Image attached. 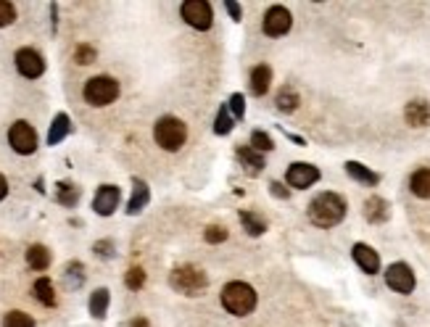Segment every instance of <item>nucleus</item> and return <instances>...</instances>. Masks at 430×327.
I'll list each match as a JSON object with an SVG mask.
<instances>
[{
    "instance_id": "obj_13",
    "label": "nucleus",
    "mask_w": 430,
    "mask_h": 327,
    "mask_svg": "<svg viewBox=\"0 0 430 327\" xmlns=\"http://www.w3.org/2000/svg\"><path fill=\"white\" fill-rule=\"evenodd\" d=\"M351 256H354V262L359 264V270L367 272V275H377L380 272V256L375 251L373 245L367 243H356L351 248Z\"/></svg>"
},
{
    "instance_id": "obj_23",
    "label": "nucleus",
    "mask_w": 430,
    "mask_h": 327,
    "mask_svg": "<svg viewBox=\"0 0 430 327\" xmlns=\"http://www.w3.org/2000/svg\"><path fill=\"white\" fill-rule=\"evenodd\" d=\"M346 172L348 177L359 179V182H365V185H377V182H380V174H375L373 169H367L365 164H359V161H348Z\"/></svg>"
},
{
    "instance_id": "obj_32",
    "label": "nucleus",
    "mask_w": 430,
    "mask_h": 327,
    "mask_svg": "<svg viewBox=\"0 0 430 327\" xmlns=\"http://www.w3.org/2000/svg\"><path fill=\"white\" fill-rule=\"evenodd\" d=\"M82 270H84V267L79 262L66 264V280H69V285H72V288H79V285H82V280H84Z\"/></svg>"
},
{
    "instance_id": "obj_19",
    "label": "nucleus",
    "mask_w": 430,
    "mask_h": 327,
    "mask_svg": "<svg viewBox=\"0 0 430 327\" xmlns=\"http://www.w3.org/2000/svg\"><path fill=\"white\" fill-rule=\"evenodd\" d=\"M109 304H111V293L106 288H98V290H93L87 309H90V314H93L95 319H106V314H109Z\"/></svg>"
},
{
    "instance_id": "obj_37",
    "label": "nucleus",
    "mask_w": 430,
    "mask_h": 327,
    "mask_svg": "<svg viewBox=\"0 0 430 327\" xmlns=\"http://www.w3.org/2000/svg\"><path fill=\"white\" fill-rule=\"evenodd\" d=\"M93 251L101 256V259H111L114 256V240H98V243L93 245Z\"/></svg>"
},
{
    "instance_id": "obj_24",
    "label": "nucleus",
    "mask_w": 430,
    "mask_h": 327,
    "mask_svg": "<svg viewBox=\"0 0 430 327\" xmlns=\"http://www.w3.org/2000/svg\"><path fill=\"white\" fill-rule=\"evenodd\" d=\"M409 190L417 198H430V169H417L409 179Z\"/></svg>"
},
{
    "instance_id": "obj_28",
    "label": "nucleus",
    "mask_w": 430,
    "mask_h": 327,
    "mask_svg": "<svg viewBox=\"0 0 430 327\" xmlns=\"http://www.w3.org/2000/svg\"><path fill=\"white\" fill-rule=\"evenodd\" d=\"M235 127V116L230 113V109H227V103L219 109V113H216V122H214V132L216 135H227V132H233Z\"/></svg>"
},
{
    "instance_id": "obj_11",
    "label": "nucleus",
    "mask_w": 430,
    "mask_h": 327,
    "mask_svg": "<svg viewBox=\"0 0 430 327\" xmlns=\"http://www.w3.org/2000/svg\"><path fill=\"white\" fill-rule=\"evenodd\" d=\"M319 179V169L314 164H307V161H296L290 164L288 172H285V182L296 190H307Z\"/></svg>"
},
{
    "instance_id": "obj_7",
    "label": "nucleus",
    "mask_w": 430,
    "mask_h": 327,
    "mask_svg": "<svg viewBox=\"0 0 430 327\" xmlns=\"http://www.w3.org/2000/svg\"><path fill=\"white\" fill-rule=\"evenodd\" d=\"M9 143H11V148L16 150L19 156H32V153L38 150V130H35L29 122L19 119V122L11 124Z\"/></svg>"
},
{
    "instance_id": "obj_38",
    "label": "nucleus",
    "mask_w": 430,
    "mask_h": 327,
    "mask_svg": "<svg viewBox=\"0 0 430 327\" xmlns=\"http://www.w3.org/2000/svg\"><path fill=\"white\" fill-rule=\"evenodd\" d=\"M225 9L230 11V16H233L235 21H241V6H238L235 0H225Z\"/></svg>"
},
{
    "instance_id": "obj_39",
    "label": "nucleus",
    "mask_w": 430,
    "mask_h": 327,
    "mask_svg": "<svg viewBox=\"0 0 430 327\" xmlns=\"http://www.w3.org/2000/svg\"><path fill=\"white\" fill-rule=\"evenodd\" d=\"M272 193H275V196L277 198H288V190H285V187L280 185V182H272Z\"/></svg>"
},
{
    "instance_id": "obj_30",
    "label": "nucleus",
    "mask_w": 430,
    "mask_h": 327,
    "mask_svg": "<svg viewBox=\"0 0 430 327\" xmlns=\"http://www.w3.org/2000/svg\"><path fill=\"white\" fill-rule=\"evenodd\" d=\"M124 285L130 290H140L143 285H145V270H143V267H132V270H127V275H124Z\"/></svg>"
},
{
    "instance_id": "obj_20",
    "label": "nucleus",
    "mask_w": 430,
    "mask_h": 327,
    "mask_svg": "<svg viewBox=\"0 0 430 327\" xmlns=\"http://www.w3.org/2000/svg\"><path fill=\"white\" fill-rule=\"evenodd\" d=\"M238 161H241L243 167H248L251 174H259L264 167V156L259 150H253L251 145H238Z\"/></svg>"
},
{
    "instance_id": "obj_4",
    "label": "nucleus",
    "mask_w": 430,
    "mask_h": 327,
    "mask_svg": "<svg viewBox=\"0 0 430 327\" xmlns=\"http://www.w3.org/2000/svg\"><path fill=\"white\" fill-rule=\"evenodd\" d=\"M82 98L84 103H90L95 109H103L119 98V82L109 74H98V77H90L82 87Z\"/></svg>"
},
{
    "instance_id": "obj_12",
    "label": "nucleus",
    "mask_w": 430,
    "mask_h": 327,
    "mask_svg": "<svg viewBox=\"0 0 430 327\" xmlns=\"http://www.w3.org/2000/svg\"><path fill=\"white\" fill-rule=\"evenodd\" d=\"M119 201H122V190H119V187L101 185L93 198V211L98 216H111L114 211L119 209Z\"/></svg>"
},
{
    "instance_id": "obj_3",
    "label": "nucleus",
    "mask_w": 430,
    "mask_h": 327,
    "mask_svg": "<svg viewBox=\"0 0 430 327\" xmlns=\"http://www.w3.org/2000/svg\"><path fill=\"white\" fill-rule=\"evenodd\" d=\"M153 140H156V145L169 150V153L180 150L187 140L185 122L177 119V116H161L159 122L153 124Z\"/></svg>"
},
{
    "instance_id": "obj_25",
    "label": "nucleus",
    "mask_w": 430,
    "mask_h": 327,
    "mask_svg": "<svg viewBox=\"0 0 430 327\" xmlns=\"http://www.w3.org/2000/svg\"><path fill=\"white\" fill-rule=\"evenodd\" d=\"M241 222H243L246 233L251 235V238H259V235L267 233V222L256 211H241Z\"/></svg>"
},
{
    "instance_id": "obj_29",
    "label": "nucleus",
    "mask_w": 430,
    "mask_h": 327,
    "mask_svg": "<svg viewBox=\"0 0 430 327\" xmlns=\"http://www.w3.org/2000/svg\"><path fill=\"white\" fill-rule=\"evenodd\" d=\"M3 327H35V319L29 317L27 311H19V309H13L6 314L3 319Z\"/></svg>"
},
{
    "instance_id": "obj_36",
    "label": "nucleus",
    "mask_w": 430,
    "mask_h": 327,
    "mask_svg": "<svg viewBox=\"0 0 430 327\" xmlns=\"http://www.w3.org/2000/svg\"><path fill=\"white\" fill-rule=\"evenodd\" d=\"M227 109H230V113H233L235 119H243L246 116V101L241 93L230 95V103H227Z\"/></svg>"
},
{
    "instance_id": "obj_41",
    "label": "nucleus",
    "mask_w": 430,
    "mask_h": 327,
    "mask_svg": "<svg viewBox=\"0 0 430 327\" xmlns=\"http://www.w3.org/2000/svg\"><path fill=\"white\" fill-rule=\"evenodd\" d=\"M130 327H150V325H148V319H145V317H135L130 322Z\"/></svg>"
},
{
    "instance_id": "obj_9",
    "label": "nucleus",
    "mask_w": 430,
    "mask_h": 327,
    "mask_svg": "<svg viewBox=\"0 0 430 327\" xmlns=\"http://www.w3.org/2000/svg\"><path fill=\"white\" fill-rule=\"evenodd\" d=\"M385 285L391 290H396V293H402V296L412 293L417 282H414V272L409 270V264H404V262L391 264V267L385 270Z\"/></svg>"
},
{
    "instance_id": "obj_22",
    "label": "nucleus",
    "mask_w": 430,
    "mask_h": 327,
    "mask_svg": "<svg viewBox=\"0 0 430 327\" xmlns=\"http://www.w3.org/2000/svg\"><path fill=\"white\" fill-rule=\"evenodd\" d=\"M407 122L412 124V127H422V124L430 122V106L422 101H412L409 106H407Z\"/></svg>"
},
{
    "instance_id": "obj_33",
    "label": "nucleus",
    "mask_w": 430,
    "mask_h": 327,
    "mask_svg": "<svg viewBox=\"0 0 430 327\" xmlns=\"http://www.w3.org/2000/svg\"><path fill=\"white\" fill-rule=\"evenodd\" d=\"M16 21V6L9 0H0V27H9Z\"/></svg>"
},
{
    "instance_id": "obj_18",
    "label": "nucleus",
    "mask_w": 430,
    "mask_h": 327,
    "mask_svg": "<svg viewBox=\"0 0 430 327\" xmlns=\"http://www.w3.org/2000/svg\"><path fill=\"white\" fill-rule=\"evenodd\" d=\"M32 293H35V299H38L43 306H56V304H58L56 288H53L50 277H40V280H35V285H32Z\"/></svg>"
},
{
    "instance_id": "obj_16",
    "label": "nucleus",
    "mask_w": 430,
    "mask_h": 327,
    "mask_svg": "<svg viewBox=\"0 0 430 327\" xmlns=\"http://www.w3.org/2000/svg\"><path fill=\"white\" fill-rule=\"evenodd\" d=\"M50 262H53V256H50V251L43 243H35L27 248V264L35 272H45L50 267Z\"/></svg>"
},
{
    "instance_id": "obj_31",
    "label": "nucleus",
    "mask_w": 430,
    "mask_h": 327,
    "mask_svg": "<svg viewBox=\"0 0 430 327\" xmlns=\"http://www.w3.org/2000/svg\"><path fill=\"white\" fill-rule=\"evenodd\" d=\"M251 148H253V150H259V153H264V150L270 153V150L275 148V143H272V138L267 135V132L256 130V132L251 135Z\"/></svg>"
},
{
    "instance_id": "obj_10",
    "label": "nucleus",
    "mask_w": 430,
    "mask_h": 327,
    "mask_svg": "<svg viewBox=\"0 0 430 327\" xmlns=\"http://www.w3.org/2000/svg\"><path fill=\"white\" fill-rule=\"evenodd\" d=\"M13 61H16L19 74L27 77V79H38V77H43V72H45V58L40 56L35 48H19Z\"/></svg>"
},
{
    "instance_id": "obj_8",
    "label": "nucleus",
    "mask_w": 430,
    "mask_h": 327,
    "mask_svg": "<svg viewBox=\"0 0 430 327\" xmlns=\"http://www.w3.org/2000/svg\"><path fill=\"white\" fill-rule=\"evenodd\" d=\"M290 27H293V16L285 6H272L267 13H264V21H262V29L267 38H282L288 35Z\"/></svg>"
},
{
    "instance_id": "obj_1",
    "label": "nucleus",
    "mask_w": 430,
    "mask_h": 327,
    "mask_svg": "<svg viewBox=\"0 0 430 327\" xmlns=\"http://www.w3.org/2000/svg\"><path fill=\"white\" fill-rule=\"evenodd\" d=\"M346 216V201L338 193H319L312 204H309V219L317 227H336L343 222Z\"/></svg>"
},
{
    "instance_id": "obj_5",
    "label": "nucleus",
    "mask_w": 430,
    "mask_h": 327,
    "mask_svg": "<svg viewBox=\"0 0 430 327\" xmlns=\"http://www.w3.org/2000/svg\"><path fill=\"white\" fill-rule=\"evenodd\" d=\"M169 285L177 290V293H185V296H201L209 285V277H206L204 270H198L193 264H182V267H175L172 275H169Z\"/></svg>"
},
{
    "instance_id": "obj_34",
    "label": "nucleus",
    "mask_w": 430,
    "mask_h": 327,
    "mask_svg": "<svg viewBox=\"0 0 430 327\" xmlns=\"http://www.w3.org/2000/svg\"><path fill=\"white\" fill-rule=\"evenodd\" d=\"M95 48L93 45H77V50H75V61L79 66H87V64H93L95 61Z\"/></svg>"
},
{
    "instance_id": "obj_14",
    "label": "nucleus",
    "mask_w": 430,
    "mask_h": 327,
    "mask_svg": "<svg viewBox=\"0 0 430 327\" xmlns=\"http://www.w3.org/2000/svg\"><path fill=\"white\" fill-rule=\"evenodd\" d=\"M148 201H150L148 182H143V179H132V198H130V204H127V214L130 216L140 214L143 209L148 206Z\"/></svg>"
},
{
    "instance_id": "obj_15",
    "label": "nucleus",
    "mask_w": 430,
    "mask_h": 327,
    "mask_svg": "<svg viewBox=\"0 0 430 327\" xmlns=\"http://www.w3.org/2000/svg\"><path fill=\"white\" fill-rule=\"evenodd\" d=\"M69 132H72V119H69V113H56L53 122H50V130H48V145H58Z\"/></svg>"
},
{
    "instance_id": "obj_6",
    "label": "nucleus",
    "mask_w": 430,
    "mask_h": 327,
    "mask_svg": "<svg viewBox=\"0 0 430 327\" xmlns=\"http://www.w3.org/2000/svg\"><path fill=\"white\" fill-rule=\"evenodd\" d=\"M180 16L185 19L187 27L198 29V32H206V29H211L214 11H211V3H206V0H185V3L180 6Z\"/></svg>"
},
{
    "instance_id": "obj_27",
    "label": "nucleus",
    "mask_w": 430,
    "mask_h": 327,
    "mask_svg": "<svg viewBox=\"0 0 430 327\" xmlns=\"http://www.w3.org/2000/svg\"><path fill=\"white\" fill-rule=\"evenodd\" d=\"M277 109L280 111H296L299 109V93L293 90V87H282L280 93H277Z\"/></svg>"
},
{
    "instance_id": "obj_2",
    "label": "nucleus",
    "mask_w": 430,
    "mask_h": 327,
    "mask_svg": "<svg viewBox=\"0 0 430 327\" xmlns=\"http://www.w3.org/2000/svg\"><path fill=\"white\" fill-rule=\"evenodd\" d=\"M222 306L235 317H248L256 309V290L241 280L227 282L222 288Z\"/></svg>"
},
{
    "instance_id": "obj_40",
    "label": "nucleus",
    "mask_w": 430,
    "mask_h": 327,
    "mask_svg": "<svg viewBox=\"0 0 430 327\" xmlns=\"http://www.w3.org/2000/svg\"><path fill=\"white\" fill-rule=\"evenodd\" d=\"M6 196H9V179L0 174V201H3Z\"/></svg>"
},
{
    "instance_id": "obj_21",
    "label": "nucleus",
    "mask_w": 430,
    "mask_h": 327,
    "mask_svg": "<svg viewBox=\"0 0 430 327\" xmlns=\"http://www.w3.org/2000/svg\"><path fill=\"white\" fill-rule=\"evenodd\" d=\"M272 84V69L267 64L262 66H253L251 72V93L253 95H264L267 90H270Z\"/></svg>"
},
{
    "instance_id": "obj_17",
    "label": "nucleus",
    "mask_w": 430,
    "mask_h": 327,
    "mask_svg": "<svg viewBox=\"0 0 430 327\" xmlns=\"http://www.w3.org/2000/svg\"><path fill=\"white\" fill-rule=\"evenodd\" d=\"M365 216L373 222V225H377V222H385L388 216H391V211H388V201L380 196H373V198H367V204H365Z\"/></svg>"
},
{
    "instance_id": "obj_35",
    "label": "nucleus",
    "mask_w": 430,
    "mask_h": 327,
    "mask_svg": "<svg viewBox=\"0 0 430 327\" xmlns=\"http://www.w3.org/2000/svg\"><path fill=\"white\" fill-rule=\"evenodd\" d=\"M204 238H206V243H211V245L225 243V240H227V230H225V227H219V225H211V227H206Z\"/></svg>"
},
{
    "instance_id": "obj_26",
    "label": "nucleus",
    "mask_w": 430,
    "mask_h": 327,
    "mask_svg": "<svg viewBox=\"0 0 430 327\" xmlns=\"http://www.w3.org/2000/svg\"><path fill=\"white\" fill-rule=\"evenodd\" d=\"M56 201L61 206H66V209L77 206V201H79V187L72 185V182H58L56 185Z\"/></svg>"
}]
</instances>
